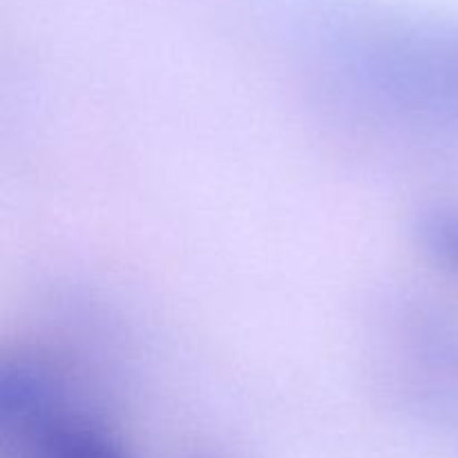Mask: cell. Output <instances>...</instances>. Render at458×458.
<instances>
[{
  "label": "cell",
  "mask_w": 458,
  "mask_h": 458,
  "mask_svg": "<svg viewBox=\"0 0 458 458\" xmlns=\"http://www.w3.org/2000/svg\"><path fill=\"white\" fill-rule=\"evenodd\" d=\"M0 420L21 458H128L114 434L43 362L18 360L0 374Z\"/></svg>",
  "instance_id": "cell-1"
},
{
  "label": "cell",
  "mask_w": 458,
  "mask_h": 458,
  "mask_svg": "<svg viewBox=\"0 0 458 458\" xmlns=\"http://www.w3.org/2000/svg\"><path fill=\"white\" fill-rule=\"evenodd\" d=\"M429 258L458 277V210H441L423 219L419 228Z\"/></svg>",
  "instance_id": "cell-2"
}]
</instances>
